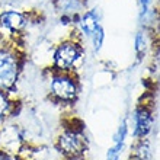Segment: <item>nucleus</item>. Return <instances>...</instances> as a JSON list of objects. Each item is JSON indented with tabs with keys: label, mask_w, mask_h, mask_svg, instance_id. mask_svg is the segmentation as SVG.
<instances>
[{
	"label": "nucleus",
	"mask_w": 160,
	"mask_h": 160,
	"mask_svg": "<svg viewBox=\"0 0 160 160\" xmlns=\"http://www.w3.org/2000/svg\"><path fill=\"white\" fill-rule=\"evenodd\" d=\"M134 50L137 57L143 58V55L147 51V37H146L144 32H137V35L134 38Z\"/></svg>",
	"instance_id": "ddd939ff"
},
{
	"label": "nucleus",
	"mask_w": 160,
	"mask_h": 160,
	"mask_svg": "<svg viewBox=\"0 0 160 160\" xmlns=\"http://www.w3.org/2000/svg\"><path fill=\"white\" fill-rule=\"evenodd\" d=\"M55 8L58 9L64 16L73 18L82 13L83 2L82 0H55Z\"/></svg>",
	"instance_id": "9b49d317"
},
{
	"label": "nucleus",
	"mask_w": 160,
	"mask_h": 160,
	"mask_svg": "<svg viewBox=\"0 0 160 160\" xmlns=\"http://www.w3.org/2000/svg\"><path fill=\"white\" fill-rule=\"evenodd\" d=\"M23 143V134L15 124H6L0 127V150L16 154Z\"/></svg>",
	"instance_id": "423d86ee"
},
{
	"label": "nucleus",
	"mask_w": 160,
	"mask_h": 160,
	"mask_svg": "<svg viewBox=\"0 0 160 160\" xmlns=\"http://www.w3.org/2000/svg\"><path fill=\"white\" fill-rule=\"evenodd\" d=\"M152 3L153 0H138V6H140L138 15H140V21L143 23L147 21V16L150 13V9H152Z\"/></svg>",
	"instance_id": "2eb2a0df"
},
{
	"label": "nucleus",
	"mask_w": 160,
	"mask_h": 160,
	"mask_svg": "<svg viewBox=\"0 0 160 160\" xmlns=\"http://www.w3.org/2000/svg\"><path fill=\"white\" fill-rule=\"evenodd\" d=\"M22 70V57L15 47L0 45V90L10 92Z\"/></svg>",
	"instance_id": "f03ea898"
},
{
	"label": "nucleus",
	"mask_w": 160,
	"mask_h": 160,
	"mask_svg": "<svg viewBox=\"0 0 160 160\" xmlns=\"http://www.w3.org/2000/svg\"><path fill=\"white\" fill-rule=\"evenodd\" d=\"M92 39V47H93V51L98 52V51L102 48V44H103V39H105V34H103V28H99V29L95 32V34L90 37Z\"/></svg>",
	"instance_id": "4468645a"
},
{
	"label": "nucleus",
	"mask_w": 160,
	"mask_h": 160,
	"mask_svg": "<svg viewBox=\"0 0 160 160\" xmlns=\"http://www.w3.org/2000/svg\"><path fill=\"white\" fill-rule=\"evenodd\" d=\"M132 137L135 140L147 138V135L152 132L154 117H153V108L148 103H140L132 111Z\"/></svg>",
	"instance_id": "39448f33"
},
{
	"label": "nucleus",
	"mask_w": 160,
	"mask_h": 160,
	"mask_svg": "<svg viewBox=\"0 0 160 160\" xmlns=\"http://www.w3.org/2000/svg\"><path fill=\"white\" fill-rule=\"evenodd\" d=\"M0 160H22L18 154H12V153H6L0 150Z\"/></svg>",
	"instance_id": "dca6fc26"
},
{
	"label": "nucleus",
	"mask_w": 160,
	"mask_h": 160,
	"mask_svg": "<svg viewBox=\"0 0 160 160\" xmlns=\"http://www.w3.org/2000/svg\"><path fill=\"white\" fill-rule=\"evenodd\" d=\"M99 28H101V22H99V16L95 10H86V12L80 13L79 29L83 35L90 38Z\"/></svg>",
	"instance_id": "1a4fd4ad"
},
{
	"label": "nucleus",
	"mask_w": 160,
	"mask_h": 160,
	"mask_svg": "<svg viewBox=\"0 0 160 160\" xmlns=\"http://www.w3.org/2000/svg\"><path fill=\"white\" fill-rule=\"evenodd\" d=\"M48 92L60 103H73L79 96V82L72 72H54L48 79Z\"/></svg>",
	"instance_id": "7ed1b4c3"
},
{
	"label": "nucleus",
	"mask_w": 160,
	"mask_h": 160,
	"mask_svg": "<svg viewBox=\"0 0 160 160\" xmlns=\"http://www.w3.org/2000/svg\"><path fill=\"white\" fill-rule=\"evenodd\" d=\"M127 134H128V124L124 119L121 122V125L118 127L117 132L114 134L112 146L106 152V160H119V157L122 154V150H124V146H125Z\"/></svg>",
	"instance_id": "6e6552de"
},
{
	"label": "nucleus",
	"mask_w": 160,
	"mask_h": 160,
	"mask_svg": "<svg viewBox=\"0 0 160 160\" xmlns=\"http://www.w3.org/2000/svg\"><path fill=\"white\" fill-rule=\"evenodd\" d=\"M131 160H153L152 144L147 138L135 140V144L131 150Z\"/></svg>",
	"instance_id": "9d476101"
},
{
	"label": "nucleus",
	"mask_w": 160,
	"mask_h": 160,
	"mask_svg": "<svg viewBox=\"0 0 160 160\" xmlns=\"http://www.w3.org/2000/svg\"><path fill=\"white\" fill-rule=\"evenodd\" d=\"M57 152L68 160H76L82 157L88 148V138L82 127H64L55 141Z\"/></svg>",
	"instance_id": "f257e3e1"
},
{
	"label": "nucleus",
	"mask_w": 160,
	"mask_h": 160,
	"mask_svg": "<svg viewBox=\"0 0 160 160\" xmlns=\"http://www.w3.org/2000/svg\"><path fill=\"white\" fill-rule=\"evenodd\" d=\"M83 58V45L74 38H67L57 45L52 54V67L57 72H73Z\"/></svg>",
	"instance_id": "20e7f679"
},
{
	"label": "nucleus",
	"mask_w": 160,
	"mask_h": 160,
	"mask_svg": "<svg viewBox=\"0 0 160 160\" xmlns=\"http://www.w3.org/2000/svg\"><path fill=\"white\" fill-rule=\"evenodd\" d=\"M28 26V16L19 10H3L0 13V28L10 34H19Z\"/></svg>",
	"instance_id": "0eeeda50"
},
{
	"label": "nucleus",
	"mask_w": 160,
	"mask_h": 160,
	"mask_svg": "<svg viewBox=\"0 0 160 160\" xmlns=\"http://www.w3.org/2000/svg\"><path fill=\"white\" fill-rule=\"evenodd\" d=\"M15 109V102L9 95V92L0 90V127L8 121V118L12 115Z\"/></svg>",
	"instance_id": "f8f14e48"
}]
</instances>
